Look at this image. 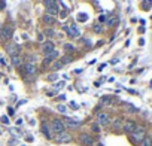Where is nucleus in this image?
Segmentation results:
<instances>
[{"instance_id":"nucleus-1","label":"nucleus","mask_w":152,"mask_h":146,"mask_svg":"<svg viewBox=\"0 0 152 146\" xmlns=\"http://www.w3.org/2000/svg\"><path fill=\"white\" fill-rule=\"evenodd\" d=\"M49 127H51V131L55 133V134L66 131V130H64V128H66V127H64V122H63L61 119H58V118H54V119L51 121V125H49Z\"/></svg>"},{"instance_id":"nucleus-2","label":"nucleus","mask_w":152,"mask_h":146,"mask_svg":"<svg viewBox=\"0 0 152 146\" xmlns=\"http://www.w3.org/2000/svg\"><path fill=\"white\" fill-rule=\"evenodd\" d=\"M130 137H131V140H133L134 143H142V140L146 137V136H145V128H143V127H137L131 134H130Z\"/></svg>"},{"instance_id":"nucleus-3","label":"nucleus","mask_w":152,"mask_h":146,"mask_svg":"<svg viewBox=\"0 0 152 146\" xmlns=\"http://www.w3.org/2000/svg\"><path fill=\"white\" fill-rule=\"evenodd\" d=\"M12 36H14V29L11 26H5L0 29V37H2V40H9Z\"/></svg>"},{"instance_id":"nucleus-4","label":"nucleus","mask_w":152,"mask_h":146,"mask_svg":"<svg viewBox=\"0 0 152 146\" xmlns=\"http://www.w3.org/2000/svg\"><path fill=\"white\" fill-rule=\"evenodd\" d=\"M109 122H111V119H109V115L106 112H98L97 113V124L98 125L106 127V125H109Z\"/></svg>"},{"instance_id":"nucleus-5","label":"nucleus","mask_w":152,"mask_h":146,"mask_svg":"<svg viewBox=\"0 0 152 146\" xmlns=\"http://www.w3.org/2000/svg\"><path fill=\"white\" fill-rule=\"evenodd\" d=\"M70 140H72V136L67 131H63V133L55 134V142H58V143H69Z\"/></svg>"},{"instance_id":"nucleus-6","label":"nucleus","mask_w":152,"mask_h":146,"mask_svg":"<svg viewBox=\"0 0 152 146\" xmlns=\"http://www.w3.org/2000/svg\"><path fill=\"white\" fill-rule=\"evenodd\" d=\"M5 49H6V52H8L11 57H14V55H18V54H19V46H18L16 43H14V42L8 43Z\"/></svg>"},{"instance_id":"nucleus-7","label":"nucleus","mask_w":152,"mask_h":146,"mask_svg":"<svg viewBox=\"0 0 152 146\" xmlns=\"http://www.w3.org/2000/svg\"><path fill=\"white\" fill-rule=\"evenodd\" d=\"M79 140H81V143H82L83 146H94L93 137H91L90 134H86V133H82V134L79 136Z\"/></svg>"},{"instance_id":"nucleus-8","label":"nucleus","mask_w":152,"mask_h":146,"mask_svg":"<svg viewBox=\"0 0 152 146\" xmlns=\"http://www.w3.org/2000/svg\"><path fill=\"white\" fill-rule=\"evenodd\" d=\"M136 128H137V125H136L134 121H125V122L122 124V130H124L125 133H128V134H131Z\"/></svg>"},{"instance_id":"nucleus-9","label":"nucleus","mask_w":152,"mask_h":146,"mask_svg":"<svg viewBox=\"0 0 152 146\" xmlns=\"http://www.w3.org/2000/svg\"><path fill=\"white\" fill-rule=\"evenodd\" d=\"M40 131H42V134L45 136L48 140H49V139H52V131H51V127L45 122V121H43V122L40 124Z\"/></svg>"},{"instance_id":"nucleus-10","label":"nucleus","mask_w":152,"mask_h":146,"mask_svg":"<svg viewBox=\"0 0 152 146\" xmlns=\"http://www.w3.org/2000/svg\"><path fill=\"white\" fill-rule=\"evenodd\" d=\"M64 127H69V128H72V130H76V128H79V125H81V122L79 121H75V119H70V118H64Z\"/></svg>"},{"instance_id":"nucleus-11","label":"nucleus","mask_w":152,"mask_h":146,"mask_svg":"<svg viewBox=\"0 0 152 146\" xmlns=\"http://www.w3.org/2000/svg\"><path fill=\"white\" fill-rule=\"evenodd\" d=\"M64 30H66V33L70 36V37H78L79 36V30H78V27L75 26V24H72V26L70 27H64Z\"/></svg>"},{"instance_id":"nucleus-12","label":"nucleus","mask_w":152,"mask_h":146,"mask_svg":"<svg viewBox=\"0 0 152 146\" xmlns=\"http://www.w3.org/2000/svg\"><path fill=\"white\" fill-rule=\"evenodd\" d=\"M24 72H26V75H29V76L36 75V66H34V63H27V64H24Z\"/></svg>"},{"instance_id":"nucleus-13","label":"nucleus","mask_w":152,"mask_h":146,"mask_svg":"<svg viewBox=\"0 0 152 146\" xmlns=\"http://www.w3.org/2000/svg\"><path fill=\"white\" fill-rule=\"evenodd\" d=\"M52 51H54V45H52V42H45V43L42 45V52L45 54L46 57H48Z\"/></svg>"},{"instance_id":"nucleus-14","label":"nucleus","mask_w":152,"mask_h":146,"mask_svg":"<svg viewBox=\"0 0 152 146\" xmlns=\"http://www.w3.org/2000/svg\"><path fill=\"white\" fill-rule=\"evenodd\" d=\"M43 22H45V24H49V26H52V24L55 22V19H54V16L45 14V15H43Z\"/></svg>"},{"instance_id":"nucleus-15","label":"nucleus","mask_w":152,"mask_h":146,"mask_svg":"<svg viewBox=\"0 0 152 146\" xmlns=\"http://www.w3.org/2000/svg\"><path fill=\"white\" fill-rule=\"evenodd\" d=\"M11 63H12L14 66H19L21 63H23V60H21L19 55H14V57H11Z\"/></svg>"},{"instance_id":"nucleus-16","label":"nucleus","mask_w":152,"mask_h":146,"mask_svg":"<svg viewBox=\"0 0 152 146\" xmlns=\"http://www.w3.org/2000/svg\"><path fill=\"white\" fill-rule=\"evenodd\" d=\"M112 128L113 130H119V128H122V121L118 118V119H115L113 122H112Z\"/></svg>"},{"instance_id":"nucleus-17","label":"nucleus","mask_w":152,"mask_h":146,"mask_svg":"<svg viewBox=\"0 0 152 146\" xmlns=\"http://www.w3.org/2000/svg\"><path fill=\"white\" fill-rule=\"evenodd\" d=\"M57 12H58L57 5H54V6H51V8H46V14H48V15H51V16H52V15H55Z\"/></svg>"},{"instance_id":"nucleus-18","label":"nucleus","mask_w":152,"mask_h":146,"mask_svg":"<svg viewBox=\"0 0 152 146\" xmlns=\"http://www.w3.org/2000/svg\"><path fill=\"white\" fill-rule=\"evenodd\" d=\"M116 21H118V18H116V16L107 18V21H106V26H107V27H112V26H113V24H115Z\"/></svg>"},{"instance_id":"nucleus-19","label":"nucleus","mask_w":152,"mask_h":146,"mask_svg":"<svg viewBox=\"0 0 152 146\" xmlns=\"http://www.w3.org/2000/svg\"><path fill=\"white\" fill-rule=\"evenodd\" d=\"M124 106H125V110H127V112H137V109H136L133 104H130V103H124Z\"/></svg>"},{"instance_id":"nucleus-20","label":"nucleus","mask_w":152,"mask_h":146,"mask_svg":"<svg viewBox=\"0 0 152 146\" xmlns=\"http://www.w3.org/2000/svg\"><path fill=\"white\" fill-rule=\"evenodd\" d=\"M63 66H64V64H63V61H61V60H57V61L54 63L52 69H54V70H60V69H63Z\"/></svg>"},{"instance_id":"nucleus-21","label":"nucleus","mask_w":152,"mask_h":146,"mask_svg":"<svg viewBox=\"0 0 152 146\" xmlns=\"http://www.w3.org/2000/svg\"><path fill=\"white\" fill-rule=\"evenodd\" d=\"M140 146H152V139L151 137H145L142 140V145Z\"/></svg>"},{"instance_id":"nucleus-22","label":"nucleus","mask_w":152,"mask_h":146,"mask_svg":"<svg viewBox=\"0 0 152 146\" xmlns=\"http://www.w3.org/2000/svg\"><path fill=\"white\" fill-rule=\"evenodd\" d=\"M88 19V14H78V21L79 22H85Z\"/></svg>"},{"instance_id":"nucleus-23","label":"nucleus","mask_w":152,"mask_h":146,"mask_svg":"<svg viewBox=\"0 0 152 146\" xmlns=\"http://www.w3.org/2000/svg\"><path fill=\"white\" fill-rule=\"evenodd\" d=\"M42 2H43V5H45L46 8H51V6L55 5V0H42Z\"/></svg>"},{"instance_id":"nucleus-24","label":"nucleus","mask_w":152,"mask_h":146,"mask_svg":"<svg viewBox=\"0 0 152 146\" xmlns=\"http://www.w3.org/2000/svg\"><path fill=\"white\" fill-rule=\"evenodd\" d=\"M46 79H48L49 82H54V81H57V79H58V73H51V75H49Z\"/></svg>"},{"instance_id":"nucleus-25","label":"nucleus","mask_w":152,"mask_h":146,"mask_svg":"<svg viewBox=\"0 0 152 146\" xmlns=\"http://www.w3.org/2000/svg\"><path fill=\"white\" fill-rule=\"evenodd\" d=\"M45 36H48V37H54V36H55V31H54L52 29H46V30H45Z\"/></svg>"},{"instance_id":"nucleus-26","label":"nucleus","mask_w":152,"mask_h":146,"mask_svg":"<svg viewBox=\"0 0 152 146\" xmlns=\"http://www.w3.org/2000/svg\"><path fill=\"white\" fill-rule=\"evenodd\" d=\"M91 130H93L94 133H100V127H98V124H97V122L91 124Z\"/></svg>"},{"instance_id":"nucleus-27","label":"nucleus","mask_w":152,"mask_h":146,"mask_svg":"<svg viewBox=\"0 0 152 146\" xmlns=\"http://www.w3.org/2000/svg\"><path fill=\"white\" fill-rule=\"evenodd\" d=\"M51 63H52V58H51V57H46L45 60H43V63H42V64H43V66L46 67V66H49Z\"/></svg>"},{"instance_id":"nucleus-28","label":"nucleus","mask_w":152,"mask_h":146,"mask_svg":"<svg viewBox=\"0 0 152 146\" xmlns=\"http://www.w3.org/2000/svg\"><path fill=\"white\" fill-rule=\"evenodd\" d=\"M101 104H111V97H103V99H101Z\"/></svg>"},{"instance_id":"nucleus-29","label":"nucleus","mask_w":152,"mask_h":146,"mask_svg":"<svg viewBox=\"0 0 152 146\" xmlns=\"http://www.w3.org/2000/svg\"><path fill=\"white\" fill-rule=\"evenodd\" d=\"M64 49H66V51H73V49H75V46H73V45H70V43H66V45H64Z\"/></svg>"},{"instance_id":"nucleus-30","label":"nucleus","mask_w":152,"mask_h":146,"mask_svg":"<svg viewBox=\"0 0 152 146\" xmlns=\"http://www.w3.org/2000/svg\"><path fill=\"white\" fill-rule=\"evenodd\" d=\"M61 61H63V64H67V63H70V61H72V57L66 55V57H64V58H61Z\"/></svg>"},{"instance_id":"nucleus-31","label":"nucleus","mask_w":152,"mask_h":146,"mask_svg":"<svg viewBox=\"0 0 152 146\" xmlns=\"http://www.w3.org/2000/svg\"><path fill=\"white\" fill-rule=\"evenodd\" d=\"M93 30H94L96 33H101V26H100V24H96V26L93 27Z\"/></svg>"},{"instance_id":"nucleus-32","label":"nucleus","mask_w":152,"mask_h":146,"mask_svg":"<svg viewBox=\"0 0 152 146\" xmlns=\"http://www.w3.org/2000/svg\"><path fill=\"white\" fill-rule=\"evenodd\" d=\"M48 57H51V58H52V60H54V58H57V57H58V52H57V51H55V49H54V51H52V52H51V54H49V55H48Z\"/></svg>"},{"instance_id":"nucleus-33","label":"nucleus","mask_w":152,"mask_h":146,"mask_svg":"<svg viewBox=\"0 0 152 146\" xmlns=\"http://www.w3.org/2000/svg\"><path fill=\"white\" fill-rule=\"evenodd\" d=\"M58 110H60L61 113H66V110H67V109H66V106H63V104H60V106H58Z\"/></svg>"},{"instance_id":"nucleus-34","label":"nucleus","mask_w":152,"mask_h":146,"mask_svg":"<svg viewBox=\"0 0 152 146\" xmlns=\"http://www.w3.org/2000/svg\"><path fill=\"white\" fill-rule=\"evenodd\" d=\"M14 113H15V110H14V107H11V106H9V107H8V115H9V116H12Z\"/></svg>"},{"instance_id":"nucleus-35","label":"nucleus","mask_w":152,"mask_h":146,"mask_svg":"<svg viewBox=\"0 0 152 146\" xmlns=\"http://www.w3.org/2000/svg\"><path fill=\"white\" fill-rule=\"evenodd\" d=\"M0 121H2L3 124H9V119H8V116H2V119H0Z\"/></svg>"},{"instance_id":"nucleus-36","label":"nucleus","mask_w":152,"mask_h":146,"mask_svg":"<svg viewBox=\"0 0 152 146\" xmlns=\"http://www.w3.org/2000/svg\"><path fill=\"white\" fill-rule=\"evenodd\" d=\"M106 19H107V18H106V15H100V16H98V21H100V22H104Z\"/></svg>"},{"instance_id":"nucleus-37","label":"nucleus","mask_w":152,"mask_h":146,"mask_svg":"<svg viewBox=\"0 0 152 146\" xmlns=\"http://www.w3.org/2000/svg\"><path fill=\"white\" fill-rule=\"evenodd\" d=\"M82 42H83V45H86V46H91V43H90V40H88V39H83Z\"/></svg>"},{"instance_id":"nucleus-38","label":"nucleus","mask_w":152,"mask_h":146,"mask_svg":"<svg viewBox=\"0 0 152 146\" xmlns=\"http://www.w3.org/2000/svg\"><path fill=\"white\" fill-rule=\"evenodd\" d=\"M29 60H30V61H36V57H33V55H29Z\"/></svg>"},{"instance_id":"nucleus-39","label":"nucleus","mask_w":152,"mask_h":146,"mask_svg":"<svg viewBox=\"0 0 152 146\" xmlns=\"http://www.w3.org/2000/svg\"><path fill=\"white\" fill-rule=\"evenodd\" d=\"M26 140H27V142H33V137H31V136H27Z\"/></svg>"},{"instance_id":"nucleus-40","label":"nucleus","mask_w":152,"mask_h":146,"mask_svg":"<svg viewBox=\"0 0 152 146\" xmlns=\"http://www.w3.org/2000/svg\"><path fill=\"white\" fill-rule=\"evenodd\" d=\"M96 146H103V145H101V143H97V145H96Z\"/></svg>"},{"instance_id":"nucleus-41","label":"nucleus","mask_w":152,"mask_h":146,"mask_svg":"<svg viewBox=\"0 0 152 146\" xmlns=\"http://www.w3.org/2000/svg\"><path fill=\"white\" fill-rule=\"evenodd\" d=\"M0 133H2V130H0Z\"/></svg>"},{"instance_id":"nucleus-42","label":"nucleus","mask_w":152,"mask_h":146,"mask_svg":"<svg viewBox=\"0 0 152 146\" xmlns=\"http://www.w3.org/2000/svg\"><path fill=\"white\" fill-rule=\"evenodd\" d=\"M23 146H26V145H23Z\"/></svg>"}]
</instances>
